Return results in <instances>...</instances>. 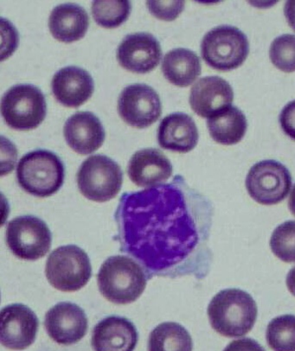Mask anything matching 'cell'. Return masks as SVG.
<instances>
[{"mask_svg":"<svg viewBox=\"0 0 295 351\" xmlns=\"http://www.w3.org/2000/svg\"><path fill=\"white\" fill-rule=\"evenodd\" d=\"M198 130L193 119L184 112L165 117L158 129V142L165 150L187 154L198 145Z\"/></svg>","mask_w":295,"mask_h":351,"instance_id":"cell-20","label":"cell"},{"mask_svg":"<svg viewBox=\"0 0 295 351\" xmlns=\"http://www.w3.org/2000/svg\"><path fill=\"white\" fill-rule=\"evenodd\" d=\"M292 176L280 162L263 160L250 168L246 178V189L258 204L274 205L283 202L290 193Z\"/></svg>","mask_w":295,"mask_h":351,"instance_id":"cell-10","label":"cell"},{"mask_svg":"<svg viewBox=\"0 0 295 351\" xmlns=\"http://www.w3.org/2000/svg\"><path fill=\"white\" fill-rule=\"evenodd\" d=\"M284 15L287 24L295 32V1H287L284 6Z\"/></svg>","mask_w":295,"mask_h":351,"instance_id":"cell-32","label":"cell"},{"mask_svg":"<svg viewBox=\"0 0 295 351\" xmlns=\"http://www.w3.org/2000/svg\"><path fill=\"white\" fill-rule=\"evenodd\" d=\"M118 112L122 120L131 127L140 129L150 127L162 114L160 96L148 85L128 86L119 97Z\"/></svg>","mask_w":295,"mask_h":351,"instance_id":"cell-11","label":"cell"},{"mask_svg":"<svg viewBox=\"0 0 295 351\" xmlns=\"http://www.w3.org/2000/svg\"><path fill=\"white\" fill-rule=\"evenodd\" d=\"M189 101L196 114L209 119L231 107L234 91L220 76H206L200 79L191 88Z\"/></svg>","mask_w":295,"mask_h":351,"instance_id":"cell-15","label":"cell"},{"mask_svg":"<svg viewBox=\"0 0 295 351\" xmlns=\"http://www.w3.org/2000/svg\"><path fill=\"white\" fill-rule=\"evenodd\" d=\"M131 12L129 1H94L92 15L96 24L107 29L117 28L127 21Z\"/></svg>","mask_w":295,"mask_h":351,"instance_id":"cell-26","label":"cell"},{"mask_svg":"<svg viewBox=\"0 0 295 351\" xmlns=\"http://www.w3.org/2000/svg\"><path fill=\"white\" fill-rule=\"evenodd\" d=\"M51 88L59 104L67 108H79L91 97L95 82L85 69L69 66L53 76Z\"/></svg>","mask_w":295,"mask_h":351,"instance_id":"cell-16","label":"cell"},{"mask_svg":"<svg viewBox=\"0 0 295 351\" xmlns=\"http://www.w3.org/2000/svg\"><path fill=\"white\" fill-rule=\"evenodd\" d=\"M0 339L8 349L23 350L35 342L39 320L34 311L22 304H10L1 311Z\"/></svg>","mask_w":295,"mask_h":351,"instance_id":"cell-12","label":"cell"},{"mask_svg":"<svg viewBox=\"0 0 295 351\" xmlns=\"http://www.w3.org/2000/svg\"><path fill=\"white\" fill-rule=\"evenodd\" d=\"M287 287L288 291L295 297V267L292 268L287 276Z\"/></svg>","mask_w":295,"mask_h":351,"instance_id":"cell-33","label":"cell"},{"mask_svg":"<svg viewBox=\"0 0 295 351\" xmlns=\"http://www.w3.org/2000/svg\"><path fill=\"white\" fill-rule=\"evenodd\" d=\"M172 165L158 149H142L136 152L128 163V173L132 183L142 188L163 184L172 177Z\"/></svg>","mask_w":295,"mask_h":351,"instance_id":"cell-17","label":"cell"},{"mask_svg":"<svg viewBox=\"0 0 295 351\" xmlns=\"http://www.w3.org/2000/svg\"><path fill=\"white\" fill-rule=\"evenodd\" d=\"M200 58L191 49L178 48L169 51L162 61V72L168 82L185 88L201 75Z\"/></svg>","mask_w":295,"mask_h":351,"instance_id":"cell-22","label":"cell"},{"mask_svg":"<svg viewBox=\"0 0 295 351\" xmlns=\"http://www.w3.org/2000/svg\"><path fill=\"white\" fill-rule=\"evenodd\" d=\"M49 284L62 291H75L88 284L92 276L91 260L81 247L67 245L52 252L46 263Z\"/></svg>","mask_w":295,"mask_h":351,"instance_id":"cell-6","label":"cell"},{"mask_svg":"<svg viewBox=\"0 0 295 351\" xmlns=\"http://www.w3.org/2000/svg\"><path fill=\"white\" fill-rule=\"evenodd\" d=\"M250 53V43L239 29L217 26L201 43L202 58L215 71H231L243 65Z\"/></svg>","mask_w":295,"mask_h":351,"instance_id":"cell-5","label":"cell"},{"mask_svg":"<svg viewBox=\"0 0 295 351\" xmlns=\"http://www.w3.org/2000/svg\"><path fill=\"white\" fill-rule=\"evenodd\" d=\"M65 169L60 158L47 150H36L23 156L16 168V180L27 193L48 197L64 183Z\"/></svg>","mask_w":295,"mask_h":351,"instance_id":"cell-4","label":"cell"},{"mask_svg":"<svg viewBox=\"0 0 295 351\" xmlns=\"http://www.w3.org/2000/svg\"><path fill=\"white\" fill-rule=\"evenodd\" d=\"M147 274L132 258L109 257L102 265L97 281L99 290L109 302L128 304L134 302L144 293Z\"/></svg>","mask_w":295,"mask_h":351,"instance_id":"cell-3","label":"cell"},{"mask_svg":"<svg viewBox=\"0 0 295 351\" xmlns=\"http://www.w3.org/2000/svg\"><path fill=\"white\" fill-rule=\"evenodd\" d=\"M1 114L9 127L15 130L35 129L47 114L45 95L32 84L16 85L3 95Z\"/></svg>","mask_w":295,"mask_h":351,"instance_id":"cell-7","label":"cell"},{"mask_svg":"<svg viewBox=\"0 0 295 351\" xmlns=\"http://www.w3.org/2000/svg\"><path fill=\"white\" fill-rule=\"evenodd\" d=\"M279 121L285 134L295 141V100L285 106L281 112Z\"/></svg>","mask_w":295,"mask_h":351,"instance_id":"cell-30","label":"cell"},{"mask_svg":"<svg viewBox=\"0 0 295 351\" xmlns=\"http://www.w3.org/2000/svg\"><path fill=\"white\" fill-rule=\"evenodd\" d=\"M207 127L211 138L218 144L235 145L243 140L248 128L246 116L239 108L231 106L209 118Z\"/></svg>","mask_w":295,"mask_h":351,"instance_id":"cell-23","label":"cell"},{"mask_svg":"<svg viewBox=\"0 0 295 351\" xmlns=\"http://www.w3.org/2000/svg\"><path fill=\"white\" fill-rule=\"evenodd\" d=\"M122 183L120 165L107 156H91L79 168V191L89 200L104 203L113 199L121 191Z\"/></svg>","mask_w":295,"mask_h":351,"instance_id":"cell-8","label":"cell"},{"mask_svg":"<svg viewBox=\"0 0 295 351\" xmlns=\"http://www.w3.org/2000/svg\"><path fill=\"white\" fill-rule=\"evenodd\" d=\"M211 326L220 335L234 339L247 335L257 319V304L243 290L225 289L211 300L208 306Z\"/></svg>","mask_w":295,"mask_h":351,"instance_id":"cell-2","label":"cell"},{"mask_svg":"<svg viewBox=\"0 0 295 351\" xmlns=\"http://www.w3.org/2000/svg\"><path fill=\"white\" fill-rule=\"evenodd\" d=\"M45 327L54 342L62 346H72L86 336L88 321L85 311L78 304L62 302L47 311Z\"/></svg>","mask_w":295,"mask_h":351,"instance_id":"cell-13","label":"cell"},{"mask_svg":"<svg viewBox=\"0 0 295 351\" xmlns=\"http://www.w3.org/2000/svg\"><path fill=\"white\" fill-rule=\"evenodd\" d=\"M88 26V12L78 5H59L49 16V27L52 36L66 44L80 40L87 33Z\"/></svg>","mask_w":295,"mask_h":351,"instance_id":"cell-21","label":"cell"},{"mask_svg":"<svg viewBox=\"0 0 295 351\" xmlns=\"http://www.w3.org/2000/svg\"><path fill=\"white\" fill-rule=\"evenodd\" d=\"M270 58L275 67L285 73L295 71V35L284 34L272 42Z\"/></svg>","mask_w":295,"mask_h":351,"instance_id":"cell-28","label":"cell"},{"mask_svg":"<svg viewBox=\"0 0 295 351\" xmlns=\"http://www.w3.org/2000/svg\"><path fill=\"white\" fill-rule=\"evenodd\" d=\"M160 42L145 32L128 35L117 49L119 64L128 71L145 74L157 67L161 60Z\"/></svg>","mask_w":295,"mask_h":351,"instance_id":"cell-14","label":"cell"},{"mask_svg":"<svg viewBox=\"0 0 295 351\" xmlns=\"http://www.w3.org/2000/svg\"><path fill=\"white\" fill-rule=\"evenodd\" d=\"M64 134L69 147L81 155L98 150L105 141V130L97 116L78 112L65 122Z\"/></svg>","mask_w":295,"mask_h":351,"instance_id":"cell-18","label":"cell"},{"mask_svg":"<svg viewBox=\"0 0 295 351\" xmlns=\"http://www.w3.org/2000/svg\"><path fill=\"white\" fill-rule=\"evenodd\" d=\"M6 243L16 257L33 261L45 257L51 250L52 234L40 218L19 217L8 224Z\"/></svg>","mask_w":295,"mask_h":351,"instance_id":"cell-9","label":"cell"},{"mask_svg":"<svg viewBox=\"0 0 295 351\" xmlns=\"http://www.w3.org/2000/svg\"><path fill=\"white\" fill-rule=\"evenodd\" d=\"M224 351H265V350L257 341L244 337L228 343Z\"/></svg>","mask_w":295,"mask_h":351,"instance_id":"cell-31","label":"cell"},{"mask_svg":"<svg viewBox=\"0 0 295 351\" xmlns=\"http://www.w3.org/2000/svg\"><path fill=\"white\" fill-rule=\"evenodd\" d=\"M266 339L274 351H295V316L283 315L272 320L267 328Z\"/></svg>","mask_w":295,"mask_h":351,"instance_id":"cell-25","label":"cell"},{"mask_svg":"<svg viewBox=\"0 0 295 351\" xmlns=\"http://www.w3.org/2000/svg\"><path fill=\"white\" fill-rule=\"evenodd\" d=\"M288 207H290L291 213L295 217V184L291 191L290 200H288Z\"/></svg>","mask_w":295,"mask_h":351,"instance_id":"cell-34","label":"cell"},{"mask_svg":"<svg viewBox=\"0 0 295 351\" xmlns=\"http://www.w3.org/2000/svg\"><path fill=\"white\" fill-rule=\"evenodd\" d=\"M190 333L178 323H162L152 331L148 351H192Z\"/></svg>","mask_w":295,"mask_h":351,"instance_id":"cell-24","label":"cell"},{"mask_svg":"<svg viewBox=\"0 0 295 351\" xmlns=\"http://www.w3.org/2000/svg\"><path fill=\"white\" fill-rule=\"evenodd\" d=\"M149 11L164 21H174L185 8L184 1H148Z\"/></svg>","mask_w":295,"mask_h":351,"instance_id":"cell-29","label":"cell"},{"mask_svg":"<svg viewBox=\"0 0 295 351\" xmlns=\"http://www.w3.org/2000/svg\"><path fill=\"white\" fill-rule=\"evenodd\" d=\"M214 207L181 175L170 183L126 192L115 213L121 253L147 274L204 280L213 254L210 243Z\"/></svg>","mask_w":295,"mask_h":351,"instance_id":"cell-1","label":"cell"},{"mask_svg":"<svg viewBox=\"0 0 295 351\" xmlns=\"http://www.w3.org/2000/svg\"><path fill=\"white\" fill-rule=\"evenodd\" d=\"M138 337L137 330L131 321L110 316L96 324L91 344L95 351H134Z\"/></svg>","mask_w":295,"mask_h":351,"instance_id":"cell-19","label":"cell"},{"mask_svg":"<svg viewBox=\"0 0 295 351\" xmlns=\"http://www.w3.org/2000/svg\"><path fill=\"white\" fill-rule=\"evenodd\" d=\"M270 247L281 261L295 263V221H285L275 228L272 234Z\"/></svg>","mask_w":295,"mask_h":351,"instance_id":"cell-27","label":"cell"}]
</instances>
